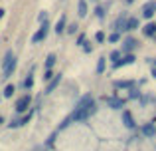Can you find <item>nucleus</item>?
Wrapping results in <instances>:
<instances>
[{
  "mask_svg": "<svg viewBox=\"0 0 156 151\" xmlns=\"http://www.w3.org/2000/svg\"><path fill=\"white\" fill-rule=\"evenodd\" d=\"M136 26H138V20H136V18H130V20H126V30H134Z\"/></svg>",
  "mask_w": 156,
  "mask_h": 151,
  "instance_id": "obj_16",
  "label": "nucleus"
},
{
  "mask_svg": "<svg viewBox=\"0 0 156 151\" xmlns=\"http://www.w3.org/2000/svg\"><path fill=\"white\" fill-rule=\"evenodd\" d=\"M109 40H111V42H119V40H121V36L115 32V34H111V36H109Z\"/></svg>",
  "mask_w": 156,
  "mask_h": 151,
  "instance_id": "obj_21",
  "label": "nucleus"
},
{
  "mask_svg": "<svg viewBox=\"0 0 156 151\" xmlns=\"http://www.w3.org/2000/svg\"><path fill=\"white\" fill-rule=\"evenodd\" d=\"M59 81H61V74H57L55 77H53V80L50 81V84H48V88H46V92L50 93V92H53V89L57 88V85H59Z\"/></svg>",
  "mask_w": 156,
  "mask_h": 151,
  "instance_id": "obj_8",
  "label": "nucleus"
},
{
  "mask_svg": "<svg viewBox=\"0 0 156 151\" xmlns=\"http://www.w3.org/2000/svg\"><path fill=\"white\" fill-rule=\"evenodd\" d=\"M63 30H65V16H61V18L57 20V24H55V32H57V34H61Z\"/></svg>",
  "mask_w": 156,
  "mask_h": 151,
  "instance_id": "obj_11",
  "label": "nucleus"
},
{
  "mask_svg": "<svg viewBox=\"0 0 156 151\" xmlns=\"http://www.w3.org/2000/svg\"><path fill=\"white\" fill-rule=\"evenodd\" d=\"M152 76H154V77H156V68H152Z\"/></svg>",
  "mask_w": 156,
  "mask_h": 151,
  "instance_id": "obj_26",
  "label": "nucleus"
},
{
  "mask_svg": "<svg viewBox=\"0 0 156 151\" xmlns=\"http://www.w3.org/2000/svg\"><path fill=\"white\" fill-rule=\"evenodd\" d=\"M85 14H87V4H85V0H79V16Z\"/></svg>",
  "mask_w": 156,
  "mask_h": 151,
  "instance_id": "obj_17",
  "label": "nucleus"
},
{
  "mask_svg": "<svg viewBox=\"0 0 156 151\" xmlns=\"http://www.w3.org/2000/svg\"><path fill=\"white\" fill-rule=\"evenodd\" d=\"M32 85H34V77H32V74H30V76L26 77V80H24V88H26V89H30Z\"/></svg>",
  "mask_w": 156,
  "mask_h": 151,
  "instance_id": "obj_18",
  "label": "nucleus"
},
{
  "mask_svg": "<svg viewBox=\"0 0 156 151\" xmlns=\"http://www.w3.org/2000/svg\"><path fill=\"white\" fill-rule=\"evenodd\" d=\"M152 62H154V64H156V60H152Z\"/></svg>",
  "mask_w": 156,
  "mask_h": 151,
  "instance_id": "obj_29",
  "label": "nucleus"
},
{
  "mask_svg": "<svg viewBox=\"0 0 156 151\" xmlns=\"http://www.w3.org/2000/svg\"><path fill=\"white\" fill-rule=\"evenodd\" d=\"M38 20H40L42 24H44V22H48V14H46V12H42V14L38 16Z\"/></svg>",
  "mask_w": 156,
  "mask_h": 151,
  "instance_id": "obj_23",
  "label": "nucleus"
},
{
  "mask_svg": "<svg viewBox=\"0 0 156 151\" xmlns=\"http://www.w3.org/2000/svg\"><path fill=\"white\" fill-rule=\"evenodd\" d=\"M51 70H46V76H44V80H51Z\"/></svg>",
  "mask_w": 156,
  "mask_h": 151,
  "instance_id": "obj_24",
  "label": "nucleus"
},
{
  "mask_svg": "<svg viewBox=\"0 0 156 151\" xmlns=\"http://www.w3.org/2000/svg\"><path fill=\"white\" fill-rule=\"evenodd\" d=\"M2 16H4V10H2V8H0V18H2Z\"/></svg>",
  "mask_w": 156,
  "mask_h": 151,
  "instance_id": "obj_27",
  "label": "nucleus"
},
{
  "mask_svg": "<svg viewBox=\"0 0 156 151\" xmlns=\"http://www.w3.org/2000/svg\"><path fill=\"white\" fill-rule=\"evenodd\" d=\"M95 111H97V108H95V101H93V97H91V96H83V97L79 100V104H77L75 111L71 113V117H67V119H65L63 123L59 125V129H63L65 125H69L71 121H85L89 115H93Z\"/></svg>",
  "mask_w": 156,
  "mask_h": 151,
  "instance_id": "obj_1",
  "label": "nucleus"
},
{
  "mask_svg": "<svg viewBox=\"0 0 156 151\" xmlns=\"http://www.w3.org/2000/svg\"><path fill=\"white\" fill-rule=\"evenodd\" d=\"M30 104H32V97H30V96L26 93V96H22V97H20L18 101H16V111H18V113L26 111V109L30 108Z\"/></svg>",
  "mask_w": 156,
  "mask_h": 151,
  "instance_id": "obj_3",
  "label": "nucleus"
},
{
  "mask_svg": "<svg viewBox=\"0 0 156 151\" xmlns=\"http://www.w3.org/2000/svg\"><path fill=\"white\" fill-rule=\"evenodd\" d=\"M97 72H99V74H103V72H105V58L99 60V64H97Z\"/></svg>",
  "mask_w": 156,
  "mask_h": 151,
  "instance_id": "obj_20",
  "label": "nucleus"
},
{
  "mask_svg": "<svg viewBox=\"0 0 156 151\" xmlns=\"http://www.w3.org/2000/svg\"><path fill=\"white\" fill-rule=\"evenodd\" d=\"M142 12H144V18H152L154 12H156V0H150L142 6Z\"/></svg>",
  "mask_w": 156,
  "mask_h": 151,
  "instance_id": "obj_5",
  "label": "nucleus"
},
{
  "mask_svg": "<svg viewBox=\"0 0 156 151\" xmlns=\"http://www.w3.org/2000/svg\"><path fill=\"white\" fill-rule=\"evenodd\" d=\"M115 88H133V81H115Z\"/></svg>",
  "mask_w": 156,
  "mask_h": 151,
  "instance_id": "obj_19",
  "label": "nucleus"
},
{
  "mask_svg": "<svg viewBox=\"0 0 156 151\" xmlns=\"http://www.w3.org/2000/svg\"><path fill=\"white\" fill-rule=\"evenodd\" d=\"M95 40H97V42H103V40H105V34H103V32H97V34H95Z\"/></svg>",
  "mask_w": 156,
  "mask_h": 151,
  "instance_id": "obj_22",
  "label": "nucleus"
},
{
  "mask_svg": "<svg viewBox=\"0 0 156 151\" xmlns=\"http://www.w3.org/2000/svg\"><path fill=\"white\" fill-rule=\"evenodd\" d=\"M142 32H144V36H154V34H156V24H154V22L146 24V26H144V30H142Z\"/></svg>",
  "mask_w": 156,
  "mask_h": 151,
  "instance_id": "obj_10",
  "label": "nucleus"
},
{
  "mask_svg": "<svg viewBox=\"0 0 156 151\" xmlns=\"http://www.w3.org/2000/svg\"><path fill=\"white\" fill-rule=\"evenodd\" d=\"M142 131H144V135H148V137H152L154 133H156V129H154V125H144V127H142Z\"/></svg>",
  "mask_w": 156,
  "mask_h": 151,
  "instance_id": "obj_13",
  "label": "nucleus"
},
{
  "mask_svg": "<svg viewBox=\"0 0 156 151\" xmlns=\"http://www.w3.org/2000/svg\"><path fill=\"white\" fill-rule=\"evenodd\" d=\"M55 64V54H50L46 58V70H51V66Z\"/></svg>",
  "mask_w": 156,
  "mask_h": 151,
  "instance_id": "obj_14",
  "label": "nucleus"
},
{
  "mask_svg": "<svg viewBox=\"0 0 156 151\" xmlns=\"http://www.w3.org/2000/svg\"><path fill=\"white\" fill-rule=\"evenodd\" d=\"M122 123L126 125V127H134V121H133V115H130V111H122Z\"/></svg>",
  "mask_w": 156,
  "mask_h": 151,
  "instance_id": "obj_9",
  "label": "nucleus"
},
{
  "mask_svg": "<svg viewBox=\"0 0 156 151\" xmlns=\"http://www.w3.org/2000/svg\"><path fill=\"white\" fill-rule=\"evenodd\" d=\"M134 46H136V40L129 38V40H126V42H125V52H130V50H133Z\"/></svg>",
  "mask_w": 156,
  "mask_h": 151,
  "instance_id": "obj_15",
  "label": "nucleus"
},
{
  "mask_svg": "<svg viewBox=\"0 0 156 151\" xmlns=\"http://www.w3.org/2000/svg\"><path fill=\"white\" fill-rule=\"evenodd\" d=\"M4 123V117H0V125H2Z\"/></svg>",
  "mask_w": 156,
  "mask_h": 151,
  "instance_id": "obj_28",
  "label": "nucleus"
},
{
  "mask_svg": "<svg viewBox=\"0 0 156 151\" xmlns=\"http://www.w3.org/2000/svg\"><path fill=\"white\" fill-rule=\"evenodd\" d=\"M14 89H16V88H14V85H12V84H8V85H6V88H4V92H2V96H4V97H12V93H14Z\"/></svg>",
  "mask_w": 156,
  "mask_h": 151,
  "instance_id": "obj_12",
  "label": "nucleus"
},
{
  "mask_svg": "<svg viewBox=\"0 0 156 151\" xmlns=\"http://www.w3.org/2000/svg\"><path fill=\"white\" fill-rule=\"evenodd\" d=\"M121 58V54H119V52H113V54H111V60H119Z\"/></svg>",
  "mask_w": 156,
  "mask_h": 151,
  "instance_id": "obj_25",
  "label": "nucleus"
},
{
  "mask_svg": "<svg viewBox=\"0 0 156 151\" xmlns=\"http://www.w3.org/2000/svg\"><path fill=\"white\" fill-rule=\"evenodd\" d=\"M105 100V104L109 105V108H115V109H122V105H125V101L122 100H119V97H103Z\"/></svg>",
  "mask_w": 156,
  "mask_h": 151,
  "instance_id": "obj_6",
  "label": "nucleus"
},
{
  "mask_svg": "<svg viewBox=\"0 0 156 151\" xmlns=\"http://www.w3.org/2000/svg\"><path fill=\"white\" fill-rule=\"evenodd\" d=\"M14 70H16V56L12 52H6V56L2 60V77L8 80V77L14 74Z\"/></svg>",
  "mask_w": 156,
  "mask_h": 151,
  "instance_id": "obj_2",
  "label": "nucleus"
},
{
  "mask_svg": "<svg viewBox=\"0 0 156 151\" xmlns=\"http://www.w3.org/2000/svg\"><path fill=\"white\" fill-rule=\"evenodd\" d=\"M134 60H136V58H134L133 54H129V56H125L122 60H117V62H115V68H121V66H126V64H133Z\"/></svg>",
  "mask_w": 156,
  "mask_h": 151,
  "instance_id": "obj_7",
  "label": "nucleus"
},
{
  "mask_svg": "<svg viewBox=\"0 0 156 151\" xmlns=\"http://www.w3.org/2000/svg\"><path fill=\"white\" fill-rule=\"evenodd\" d=\"M48 28H50V26H48V22H44V24H42V28H40V30L36 32L34 36H32V42L38 44V42H42V40H46V36H48Z\"/></svg>",
  "mask_w": 156,
  "mask_h": 151,
  "instance_id": "obj_4",
  "label": "nucleus"
}]
</instances>
